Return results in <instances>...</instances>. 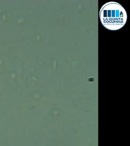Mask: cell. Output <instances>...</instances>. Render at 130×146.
Returning a JSON list of instances; mask_svg holds the SVG:
<instances>
[{"label": "cell", "instance_id": "1", "mask_svg": "<svg viewBox=\"0 0 130 146\" xmlns=\"http://www.w3.org/2000/svg\"><path fill=\"white\" fill-rule=\"evenodd\" d=\"M99 19L106 28L116 31L122 28L128 19V15L122 5L116 2H109L99 10Z\"/></svg>", "mask_w": 130, "mask_h": 146}]
</instances>
